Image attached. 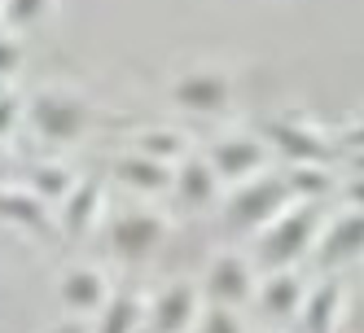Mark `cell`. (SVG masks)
Instances as JSON below:
<instances>
[{"label": "cell", "mask_w": 364, "mask_h": 333, "mask_svg": "<svg viewBox=\"0 0 364 333\" xmlns=\"http://www.w3.org/2000/svg\"><path fill=\"white\" fill-rule=\"evenodd\" d=\"M44 333H92V320H80V316H62V320H53Z\"/></svg>", "instance_id": "4316f807"}, {"label": "cell", "mask_w": 364, "mask_h": 333, "mask_svg": "<svg viewBox=\"0 0 364 333\" xmlns=\"http://www.w3.org/2000/svg\"><path fill=\"white\" fill-rule=\"evenodd\" d=\"M22 58H27V48H22V36L0 27V80H5V84L22 70Z\"/></svg>", "instance_id": "cb8c5ba5"}, {"label": "cell", "mask_w": 364, "mask_h": 333, "mask_svg": "<svg viewBox=\"0 0 364 333\" xmlns=\"http://www.w3.org/2000/svg\"><path fill=\"white\" fill-rule=\"evenodd\" d=\"M58 215V237L62 241H84L88 233H97L106 224V185L97 175H80L70 185V193L53 207Z\"/></svg>", "instance_id": "30bf717a"}, {"label": "cell", "mask_w": 364, "mask_h": 333, "mask_svg": "<svg viewBox=\"0 0 364 333\" xmlns=\"http://www.w3.org/2000/svg\"><path fill=\"white\" fill-rule=\"evenodd\" d=\"M338 149H347V153H364V119L351 127V136H347L343 145H338Z\"/></svg>", "instance_id": "83f0119b"}, {"label": "cell", "mask_w": 364, "mask_h": 333, "mask_svg": "<svg viewBox=\"0 0 364 333\" xmlns=\"http://www.w3.org/2000/svg\"><path fill=\"white\" fill-rule=\"evenodd\" d=\"M198 290H202V302H215V307H242L255 302V290H259V268L250 254L242 250H220L211 263H206L202 280H198Z\"/></svg>", "instance_id": "8992f818"}, {"label": "cell", "mask_w": 364, "mask_h": 333, "mask_svg": "<svg viewBox=\"0 0 364 333\" xmlns=\"http://www.w3.org/2000/svg\"><path fill=\"white\" fill-rule=\"evenodd\" d=\"M92 333H145V294L110 290L106 307L92 316Z\"/></svg>", "instance_id": "ac0fdd59"}, {"label": "cell", "mask_w": 364, "mask_h": 333, "mask_svg": "<svg viewBox=\"0 0 364 333\" xmlns=\"http://www.w3.org/2000/svg\"><path fill=\"white\" fill-rule=\"evenodd\" d=\"M127 149L145 153V158H154V163L176 167L180 158H185V153H193V141H189L185 127H167V123H159V127H141Z\"/></svg>", "instance_id": "d6986e66"}, {"label": "cell", "mask_w": 364, "mask_h": 333, "mask_svg": "<svg viewBox=\"0 0 364 333\" xmlns=\"http://www.w3.org/2000/svg\"><path fill=\"white\" fill-rule=\"evenodd\" d=\"M307 298V280L285 268V272H259V290H255V307L268 320H299V307Z\"/></svg>", "instance_id": "2e32d148"}, {"label": "cell", "mask_w": 364, "mask_h": 333, "mask_svg": "<svg viewBox=\"0 0 364 333\" xmlns=\"http://www.w3.org/2000/svg\"><path fill=\"white\" fill-rule=\"evenodd\" d=\"M171 101L176 110L185 114H198V119H211V114H224L228 101H232V80L224 66H189L171 80Z\"/></svg>", "instance_id": "52a82bcc"}, {"label": "cell", "mask_w": 364, "mask_h": 333, "mask_svg": "<svg viewBox=\"0 0 364 333\" xmlns=\"http://www.w3.org/2000/svg\"><path fill=\"white\" fill-rule=\"evenodd\" d=\"M198 312H202L198 280H189V276L167 280L159 294L145 298V333H193Z\"/></svg>", "instance_id": "9c48e42d"}, {"label": "cell", "mask_w": 364, "mask_h": 333, "mask_svg": "<svg viewBox=\"0 0 364 333\" xmlns=\"http://www.w3.org/2000/svg\"><path fill=\"white\" fill-rule=\"evenodd\" d=\"M311 259H316L321 272H338V268L360 263L364 259V211L347 207L333 219H325L316 246H311Z\"/></svg>", "instance_id": "8fae6325"}, {"label": "cell", "mask_w": 364, "mask_h": 333, "mask_svg": "<svg viewBox=\"0 0 364 333\" xmlns=\"http://www.w3.org/2000/svg\"><path fill=\"white\" fill-rule=\"evenodd\" d=\"M0 224L14 228L22 237H40V241H62L58 237V215L53 207L31 189V185H0Z\"/></svg>", "instance_id": "7c38bea8"}, {"label": "cell", "mask_w": 364, "mask_h": 333, "mask_svg": "<svg viewBox=\"0 0 364 333\" xmlns=\"http://www.w3.org/2000/svg\"><path fill=\"white\" fill-rule=\"evenodd\" d=\"M338 193L347 197V207L364 211V171H351V180H343V185H338Z\"/></svg>", "instance_id": "484cf974"}, {"label": "cell", "mask_w": 364, "mask_h": 333, "mask_svg": "<svg viewBox=\"0 0 364 333\" xmlns=\"http://www.w3.org/2000/svg\"><path fill=\"white\" fill-rule=\"evenodd\" d=\"M206 163L215 167V175L224 180V189H232V185L250 180V175L268 171L272 149H268V141L259 136V132H228V136L211 141V149H206Z\"/></svg>", "instance_id": "ba28073f"}, {"label": "cell", "mask_w": 364, "mask_h": 333, "mask_svg": "<svg viewBox=\"0 0 364 333\" xmlns=\"http://www.w3.org/2000/svg\"><path fill=\"white\" fill-rule=\"evenodd\" d=\"M0 27H5V22H0Z\"/></svg>", "instance_id": "4dcf8cb0"}, {"label": "cell", "mask_w": 364, "mask_h": 333, "mask_svg": "<svg viewBox=\"0 0 364 333\" xmlns=\"http://www.w3.org/2000/svg\"><path fill=\"white\" fill-rule=\"evenodd\" d=\"M294 193L285 185V171H259L250 180L224 189V202H220V215H224V228L237 237H255L290 207Z\"/></svg>", "instance_id": "3957f363"}, {"label": "cell", "mask_w": 364, "mask_h": 333, "mask_svg": "<svg viewBox=\"0 0 364 333\" xmlns=\"http://www.w3.org/2000/svg\"><path fill=\"white\" fill-rule=\"evenodd\" d=\"M347 290H343V276L338 272H325L321 280H307V298L299 307V329L303 333H338L343 324V312H347Z\"/></svg>", "instance_id": "9a60e30c"}, {"label": "cell", "mask_w": 364, "mask_h": 333, "mask_svg": "<svg viewBox=\"0 0 364 333\" xmlns=\"http://www.w3.org/2000/svg\"><path fill=\"white\" fill-rule=\"evenodd\" d=\"M110 171H114V180H119L127 193H136L141 202H145V197H163V193H171V167L145 158V153H136V149L119 153Z\"/></svg>", "instance_id": "e0dca14e"}, {"label": "cell", "mask_w": 364, "mask_h": 333, "mask_svg": "<svg viewBox=\"0 0 364 333\" xmlns=\"http://www.w3.org/2000/svg\"><path fill=\"white\" fill-rule=\"evenodd\" d=\"M58 0H0V22H5V31H36L44 27L48 18H53Z\"/></svg>", "instance_id": "7402d4cb"}, {"label": "cell", "mask_w": 364, "mask_h": 333, "mask_svg": "<svg viewBox=\"0 0 364 333\" xmlns=\"http://www.w3.org/2000/svg\"><path fill=\"white\" fill-rule=\"evenodd\" d=\"M321 202H290L264 233H255V250L250 259L259 272H285V268H299L303 259H311V246L321 237Z\"/></svg>", "instance_id": "6da1fadb"}, {"label": "cell", "mask_w": 364, "mask_h": 333, "mask_svg": "<svg viewBox=\"0 0 364 333\" xmlns=\"http://www.w3.org/2000/svg\"><path fill=\"white\" fill-rule=\"evenodd\" d=\"M101 228H106V241L114 250V259H123V263H149L154 254L167 246V233H171L167 215L145 207V202H141V207L114 211Z\"/></svg>", "instance_id": "277c9868"}, {"label": "cell", "mask_w": 364, "mask_h": 333, "mask_svg": "<svg viewBox=\"0 0 364 333\" xmlns=\"http://www.w3.org/2000/svg\"><path fill=\"white\" fill-rule=\"evenodd\" d=\"M171 197L185 211H211L224 202V180L215 175V167L206 163V153L193 149L171 167Z\"/></svg>", "instance_id": "5bb4252c"}, {"label": "cell", "mask_w": 364, "mask_h": 333, "mask_svg": "<svg viewBox=\"0 0 364 333\" xmlns=\"http://www.w3.org/2000/svg\"><path fill=\"white\" fill-rule=\"evenodd\" d=\"M27 127L36 132V141L70 149L92 127V101L70 84H44L36 88V97H27Z\"/></svg>", "instance_id": "7a4b0ae2"}, {"label": "cell", "mask_w": 364, "mask_h": 333, "mask_svg": "<svg viewBox=\"0 0 364 333\" xmlns=\"http://www.w3.org/2000/svg\"><path fill=\"white\" fill-rule=\"evenodd\" d=\"M5 92H9V84H5V80H0V97H5Z\"/></svg>", "instance_id": "f1b7e54d"}, {"label": "cell", "mask_w": 364, "mask_h": 333, "mask_svg": "<svg viewBox=\"0 0 364 333\" xmlns=\"http://www.w3.org/2000/svg\"><path fill=\"white\" fill-rule=\"evenodd\" d=\"M0 167H5V153H0Z\"/></svg>", "instance_id": "f546056e"}, {"label": "cell", "mask_w": 364, "mask_h": 333, "mask_svg": "<svg viewBox=\"0 0 364 333\" xmlns=\"http://www.w3.org/2000/svg\"><path fill=\"white\" fill-rule=\"evenodd\" d=\"M22 127H27V97L5 92V97H0V141L22 132Z\"/></svg>", "instance_id": "d4e9b609"}, {"label": "cell", "mask_w": 364, "mask_h": 333, "mask_svg": "<svg viewBox=\"0 0 364 333\" xmlns=\"http://www.w3.org/2000/svg\"><path fill=\"white\" fill-rule=\"evenodd\" d=\"M193 333H246V320H242L237 307H215V302H202Z\"/></svg>", "instance_id": "603a6c76"}, {"label": "cell", "mask_w": 364, "mask_h": 333, "mask_svg": "<svg viewBox=\"0 0 364 333\" xmlns=\"http://www.w3.org/2000/svg\"><path fill=\"white\" fill-rule=\"evenodd\" d=\"M75 180H80V175H75L66 163L48 158V163H36V167L27 171V180H22V185H31V189L48 202V207H58V202L70 193V185H75Z\"/></svg>", "instance_id": "44dd1931"}, {"label": "cell", "mask_w": 364, "mask_h": 333, "mask_svg": "<svg viewBox=\"0 0 364 333\" xmlns=\"http://www.w3.org/2000/svg\"><path fill=\"white\" fill-rule=\"evenodd\" d=\"M110 276L92 268V263H66L62 276H58V307H62V316H80V320H92L101 307H106L110 298Z\"/></svg>", "instance_id": "4fadbf2b"}, {"label": "cell", "mask_w": 364, "mask_h": 333, "mask_svg": "<svg viewBox=\"0 0 364 333\" xmlns=\"http://www.w3.org/2000/svg\"><path fill=\"white\" fill-rule=\"evenodd\" d=\"M285 185H290L294 202H325L338 193V171L329 163H294V167H285Z\"/></svg>", "instance_id": "ffe728a7"}, {"label": "cell", "mask_w": 364, "mask_h": 333, "mask_svg": "<svg viewBox=\"0 0 364 333\" xmlns=\"http://www.w3.org/2000/svg\"><path fill=\"white\" fill-rule=\"evenodd\" d=\"M259 136H264L268 149L277 158H285L290 167L294 163H329L333 167V158H338V141L325 132V127L307 123L299 114H277L268 123H259Z\"/></svg>", "instance_id": "5b68a950"}]
</instances>
